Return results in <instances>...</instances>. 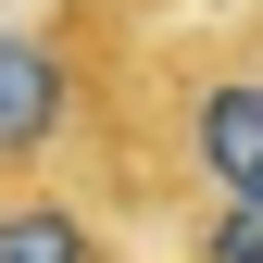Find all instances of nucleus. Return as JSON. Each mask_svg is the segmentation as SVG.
I'll use <instances>...</instances> for the list:
<instances>
[{
    "label": "nucleus",
    "mask_w": 263,
    "mask_h": 263,
    "mask_svg": "<svg viewBox=\"0 0 263 263\" xmlns=\"http://www.w3.org/2000/svg\"><path fill=\"white\" fill-rule=\"evenodd\" d=\"M0 263H151V238L63 176V188H0Z\"/></svg>",
    "instance_id": "nucleus-3"
},
{
    "label": "nucleus",
    "mask_w": 263,
    "mask_h": 263,
    "mask_svg": "<svg viewBox=\"0 0 263 263\" xmlns=\"http://www.w3.org/2000/svg\"><path fill=\"white\" fill-rule=\"evenodd\" d=\"M88 188L138 238H163L201 201L263 188V13H151Z\"/></svg>",
    "instance_id": "nucleus-1"
},
{
    "label": "nucleus",
    "mask_w": 263,
    "mask_h": 263,
    "mask_svg": "<svg viewBox=\"0 0 263 263\" xmlns=\"http://www.w3.org/2000/svg\"><path fill=\"white\" fill-rule=\"evenodd\" d=\"M163 0H0V188L101 176L125 50Z\"/></svg>",
    "instance_id": "nucleus-2"
},
{
    "label": "nucleus",
    "mask_w": 263,
    "mask_h": 263,
    "mask_svg": "<svg viewBox=\"0 0 263 263\" xmlns=\"http://www.w3.org/2000/svg\"><path fill=\"white\" fill-rule=\"evenodd\" d=\"M151 263H263V188H238V201H201L176 213L151 238Z\"/></svg>",
    "instance_id": "nucleus-4"
}]
</instances>
